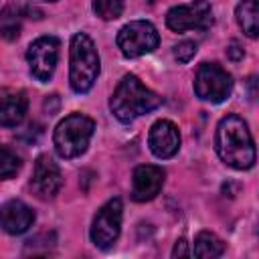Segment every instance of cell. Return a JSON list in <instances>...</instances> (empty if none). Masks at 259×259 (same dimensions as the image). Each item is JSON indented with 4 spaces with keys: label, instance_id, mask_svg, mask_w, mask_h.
I'll list each match as a JSON object with an SVG mask.
<instances>
[{
    "label": "cell",
    "instance_id": "cell-2",
    "mask_svg": "<svg viewBox=\"0 0 259 259\" xmlns=\"http://www.w3.org/2000/svg\"><path fill=\"white\" fill-rule=\"evenodd\" d=\"M160 105L162 97L148 89L136 75H125L109 99V109L121 123H132L136 117L150 113Z\"/></svg>",
    "mask_w": 259,
    "mask_h": 259
},
{
    "label": "cell",
    "instance_id": "cell-22",
    "mask_svg": "<svg viewBox=\"0 0 259 259\" xmlns=\"http://www.w3.org/2000/svg\"><path fill=\"white\" fill-rule=\"evenodd\" d=\"M227 55H229L233 61H239V59H243V49L239 47V42H237V40H233V42L229 45V49H227Z\"/></svg>",
    "mask_w": 259,
    "mask_h": 259
},
{
    "label": "cell",
    "instance_id": "cell-19",
    "mask_svg": "<svg viewBox=\"0 0 259 259\" xmlns=\"http://www.w3.org/2000/svg\"><path fill=\"white\" fill-rule=\"evenodd\" d=\"M18 170H20V158L8 148H0V180L12 178Z\"/></svg>",
    "mask_w": 259,
    "mask_h": 259
},
{
    "label": "cell",
    "instance_id": "cell-13",
    "mask_svg": "<svg viewBox=\"0 0 259 259\" xmlns=\"http://www.w3.org/2000/svg\"><path fill=\"white\" fill-rule=\"evenodd\" d=\"M34 223L32 208L22 200H8L0 206V227L8 235H22Z\"/></svg>",
    "mask_w": 259,
    "mask_h": 259
},
{
    "label": "cell",
    "instance_id": "cell-21",
    "mask_svg": "<svg viewBox=\"0 0 259 259\" xmlns=\"http://www.w3.org/2000/svg\"><path fill=\"white\" fill-rule=\"evenodd\" d=\"M188 255H190V251H188L186 239H178L174 249H172V257H188Z\"/></svg>",
    "mask_w": 259,
    "mask_h": 259
},
{
    "label": "cell",
    "instance_id": "cell-16",
    "mask_svg": "<svg viewBox=\"0 0 259 259\" xmlns=\"http://www.w3.org/2000/svg\"><path fill=\"white\" fill-rule=\"evenodd\" d=\"M192 253L196 257H221L225 253V243L210 231H200L194 239V249Z\"/></svg>",
    "mask_w": 259,
    "mask_h": 259
},
{
    "label": "cell",
    "instance_id": "cell-10",
    "mask_svg": "<svg viewBox=\"0 0 259 259\" xmlns=\"http://www.w3.org/2000/svg\"><path fill=\"white\" fill-rule=\"evenodd\" d=\"M30 186H32L34 194L42 200H51L59 194V190L63 186V176H61V170H59L57 162L51 156L42 154V156L36 158Z\"/></svg>",
    "mask_w": 259,
    "mask_h": 259
},
{
    "label": "cell",
    "instance_id": "cell-15",
    "mask_svg": "<svg viewBox=\"0 0 259 259\" xmlns=\"http://www.w3.org/2000/svg\"><path fill=\"white\" fill-rule=\"evenodd\" d=\"M235 14H237V22L243 28V32L249 38H257V34H259V6H257V0H243L237 6Z\"/></svg>",
    "mask_w": 259,
    "mask_h": 259
},
{
    "label": "cell",
    "instance_id": "cell-14",
    "mask_svg": "<svg viewBox=\"0 0 259 259\" xmlns=\"http://www.w3.org/2000/svg\"><path fill=\"white\" fill-rule=\"evenodd\" d=\"M26 107H28V99L24 91L0 87V125L4 127L18 125L26 115Z\"/></svg>",
    "mask_w": 259,
    "mask_h": 259
},
{
    "label": "cell",
    "instance_id": "cell-7",
    "mask_svg": "<svg viewBox=\"0 0 259 259\" xmlns=\"http://www.w3.org/2000/svg\"><path fill=\"white\" fill-rule=\"evenodd\" d=\"M121 214H123V206L119 198H109L93 217L91 223V241L95 247L99 249H109L121 231Z\"/></svg>",
    "mask_w": 259,
    "mask_h": 259
},
{
    "label": "cell",
    "instance_id": "cell-5",
    "mask_svg": "<svg viewBox=\"0 0 259 259\" xmlns=\"http://www.w3.org/2000/svg\"><path fill=\"white\" fill-rule=\"evenodd\" d=\"M115 42H117V49L121 51L123 57L134 59V57H142L146 53H152L160 42V34L152 22L134 20L117 32Z\"/></svg>",
    "mask_w": 259,
    "mask_h": 259
},
{
    "label": "cell",
    "instance_id": "cell-4",
    "mask_svg": "<svg viewBox=\"0 0 259 259\" xmlns=\"http://www.w3.org/2000/svg\"><path fill=\"white\" fill-rule=\"evenodd\" d=\"M93 132H95V121L91 117L83 113L67 115L65 119L59 121L53 134V144H55L57 154L67 160L81 156L87 150Z\"/></svg>",
    "mask_w": 259,
    "mask_h": 259
},
{
    "label": "cell",
    "instance_id": "cell-11",
    "mask_svg": "<svg viewBox=\"0 0 259 259\" xmlns=\"http://www.w3.org/2000/svg\"><path fill=\"white\" fill-rule=\"evenodd\" d=\"M164 170L154 164H142L132 176V198L136 202H148L158 196L164 184Z\"/></svg>",
    "mask_w": 259,
    "mask_h": 259
},
{
    "label": "cell",
    "instance_id": "cell-20",
    "mask_svg": "<svg viewBox=\"0 0 259 259\" xmlns=\"http://www.w3.org/2000/svg\"><path fill=\"white\" fill-rule=\"evenodd\" d=\"M194 55H196V42H192V40H182L174 47V57L180 63H188Z\"/></svg>",
    "mask_w": 259,
    "mask_h": 259
},
{
    "label": "cell",
    "instance_id": "cell-1",
    "mask_svg": "<svg viewBox=\"0 0 259 259\" xmlns=\"http://www.w3.org/2000/svg\"><path fill=\"white\" fill-rule=\"evenodd\" d=\"M214 146L219 158L235 170H249L255 164V144L251 132L243 117L235 113H229L219 121Z\"/></svg>",
    "mask_w": 259,
    "mask_h": 259
},
{
    "label": "cell",
    "instance_id": "cell-3",
    "mask_svg": "<svg viewBox=\"0 0 259 259\" xmlns=\"http://www.w3.org/2000/svg\"><path fill=\"white\" fill-rule=\"evenodd\" d=\"M99 75V55L89 34L77 32L69 51V81L75 93H87Z\"/></svg>",
    "mask_w": 259,
    "mask_h": 259
},
{
    "label": "cell",
    "instance_id": "cell-6",
    "mask_svg": "<svg viewBox=\"0 0 259 259\" xmlns=\"http://www.w3.org/2000/svg\"><path fill=\"white\" fill-rule=\"evenodd\" d=\"M233 91V77L219 63H202L194 77V93L202 101L221 103Z\"/></svg>",
    "mask_w": 259,
    "mask_h": 259
},
{
    "label": "cell",
    "instance_id": "cell-23",
    "mask_svg": "<svg viewBox=\"0 0 259 259\" xmlns=\"http://www.w3.org/2000/svg\"><path fill=\"white\" fill-rule=\"evenodd\" d=\"M47 2H55V0H47Z\"/></svg>",
    "mask_w": 259,
    "mask_h": 259
},
{
    "label": "cell",
    "instance_id": "cell-9",
    "mask_svg": "<svg viewBox=\"0 0 259 259\" xmlns=\"http://www.w3.org/2000/svg\"><path fill=\"white\" fill-rule=\"evenodd\" d=\"M26 61H28L30 73L38 81H49L59 61V38L55 36L36 38L26 51Z\"/></svg>",
    "mask_w": 259,
    "mask_h": 259
},
{
    "label": "cell",
    "instance_id": "cell-17",
    "mask_svg": "<svg viewBox=\"0 0 259 259\" xmlns=\"http://www.w3.org/2000/svg\"><path fill=\"white\" fill-rule=\"evenodd\" d=\"M20 34V14L16 8L8 6L0 12V36L6 40H14Z\"/></svg>",
    "mask_w": 259,
    "mask_h": 259
},
{
    "label": "cell",
    "instance_id": "cell-12",
    "mask_svg": "<svg viewBox=\"0 0 259 259\" xmlns=\"http://www.w3.org/2000/svg\"><path fill=\"white\" fill-rule=\"evenodd\" d=\"M148 146L156 158H172L180 148V132L176 123L170 119H158L150 127Z\"/></svg>",
    "mask_w": 259,
    "mask_h": 259
},
{
    "label": "cell",
    "instance_id": "cell-18",
    "mask_svg": "<svg viewBox=\"0 0 259 259\" xmlns=\"http://www.w3.org/2000/svg\"><path fill=\"white\" fill-rule=\"evenodd\" d=\"M93 10L103 20H115L123 12V0H93Z\"/></svg>",
    "mask_w": 259,
    "mask_h": 259
},
{
    "label": "cell",
    "instance_id": "cell-8",
    "mask_svg": "<svg viewBox=\"0 0 259 259\" xmlns=\"http://www.w3.org/2000/svg\"><path fill=\"white\" fill-rule=\"evenodd\" d=\"M166 24L174 32L184 30H206L212 24V8L206 0H190L168 10Z\"/></svg>",
    "mask_w": 259,
    "mask_h": 259
}]
</instances>
